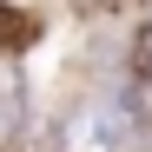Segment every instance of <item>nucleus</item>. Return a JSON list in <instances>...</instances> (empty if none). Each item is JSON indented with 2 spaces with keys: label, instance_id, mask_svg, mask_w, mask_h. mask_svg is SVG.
Listing matches in <instances>:
<instances>
[{
  "label": "nucleus",
  "instance_id": "obj_1",
  "mask_svg": "<svg viewBox=\"0 0 152 152\" xmlns=\"http://www.w3.org/2000/svg\"><path fill=\"white\" fill-rule=\"evenodd\" d=\"M27 40H33V20L20 13V7H7V0H0V46L13 53V46H27Z\"/></svg>",
  "mask_w": 152,
  "mask_h": 152
}]
</instances>
